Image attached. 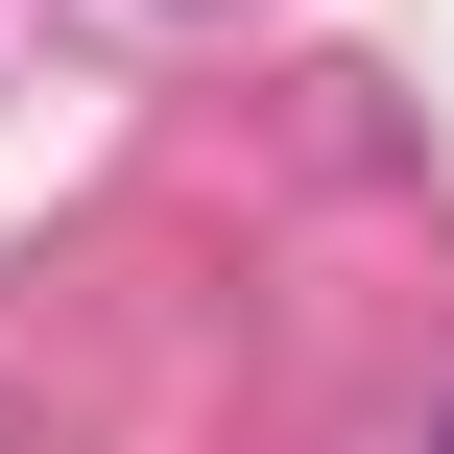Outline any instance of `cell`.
<instances>
[{
  "mask_svg": "<svg viewBox=\"0 0 454 454\" xmlns=\"http://www.w3.org/2000/svg\"><path fill=\"white\" fill-rule=\"evenodd\" d=\"M431 454H454V407H431Z\"/></svg>",
  "mask_w": 454,
  "mask_h": 454,
  "instance_id": "1",
  "label": "cell"
}]
</instances>
